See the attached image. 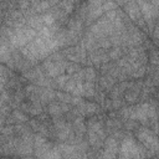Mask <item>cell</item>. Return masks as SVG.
<instances>
[{
    "label": "cell",
    "instance_id": "obj_10",
    "mask_svg": "<svg viewBox=\"0 0 159 159\" xmlns=\"http://www.w3.org/2000/svg\"><path fill=\"white\" fill-rule=\"evenodd\" d=\"M102 7H103V11H111V10H116V7H117V4L116 2H113L112 0H106L104 2H103V5H102Z\"/></svg>",
    "mask_w": 159,
    "mask_h": 159
},
{
    "label": "cell",
    "instance_id": "obj_7",
    "mask_svg": "<svg viewBox=\"0 0 159 159\" xmlns=\"http://www.w3.org/2000/svg\"><path fill=\"white\" fill-rule=\"evenodd\" d=\"M11 118H12V119H15L17 123H24V122H26V120H27V117H26V116H25L22 112L16 111V109L12 112Z\"/></svg>",
    "mask_w": 159,
    "mask_h": 159
},
{
    "label": "cell",
    "instance_id": "obj_1",
    "mask_svg": "<svg viewBox=\"0 0 159 159\" xmlns=\"http://www.w3.org/2000/svg\"><path fill=\"white\" fill-rule=\"evenodd\" d=\"M118 155L122 158H140V157H147L148 153H145V149H143L139 144H137L133 138L127 137L120 143Z\"/></svg>",
    "mask_w": 159,
    "mask_h": 159
},
{
    "label": "cell",
    "instance_id": "obj_4",
    "mask_svg": "<svg viewBox=\"0 0 159 159\" xmlns=\"http://www.w3.org/2000/svg\"><path fill=\"white\" fill-rule=\"evenodd\" d=\"M21 108H22L25 112H27V113H30V114H32V116H37V114H40V113L42 112V107H41L40 102H34V101H31L30 103L22 104Z\"/></svg>",
    "mask_w": 159,
    "mask_h": 159
},
{
    "label": "cell",
    "instance_id": "obj_12",
    "mask_svg": "<svg viewBox=\"0 0 159 159\" xmlns=\"http://www.w3.org/2000/svg\"><path fill=\"white\" fill-rule=\"evenodd\" d=\"M119 56H120V50H119L118 47L113 48V50L111 51V53H109V57H111V58H113V60L119 58Z\"/></svg>",
    "mask_w": 159,
    "mask_h": 159
},
{
    "label": "cell",
    "instance_id": "obj_13",
    "mask_svg": "<svg viewBox=\"0 0 159 159\" xmlns=\"http://www.w3.org/2000/svg\"><path fill=\"white\" fill-rule=\"evenodd\" d=\"M106 0H88V5L92 6H102Z\"/></svg>",
    "mask_w": 159,
    "mask_h": 159
},
{
    "label": "cell",
    "instance_id": "obj_2",
    "mask_svg": "<svg viewBox=\"0 0 159 159\" xmlns=\"http://www.w3.org/2000/svg\"><path fill=\"white\" fill-rule=\"evenodd\" d=\"M138 140L149 150V155H153L155 152H159V140L157 135L148 128H139L137 132Z\"/></svg>",
    "mask_w": 159,
    "mask_h": 159
},
{
    "label": "cell",
    "instance_id": "obj_8",
    "mask_svg": "<svg viewBox=\"0 0 159 159\" xmlns=\"http://www.w3.org/2000/svg\"><path fill=\"white\" fill-rule=\"evenodd\" d=\"M82 73H83V80L86 81H93L96 78V72L92 68H84L82 70Z\"/></svg>",
    "mask_w": 159,
    "mask_h": 159
},
{
    "label": "cell",
    "instance_id": "obj_5",
    "mask_svg": "<svg viewBox=\"0 0 159 159\" xmlns=\"http://www.w3.org/2000/svg\"><path fill=\"white\" fill-rule=\"evenodd\" d=\"M62 112H63V108H62L61 102H60V103L52 102V103L48 104V113H50L51 116H55V117H56V116H60Z\"/></svg>",
    "mask_w": 159,
    "mask_h": 159
},
{
    "label": "cell",
    "instance_id": "obj_9",
    "mask_svg": "<svg viewBox=\"0 0 159 159\" xmlns=\"http://www.w3.org/2000/svg\"><path fill=\"white\" fill-rule=\"evenodd\" d=\"M113 83H114V78L111 77L109 75H108V76H104V77L101 80V84H102L104 88H107V89H109Z\"/></svg>",
    "mask_w": 159,
    "mask_h": 159
},
{
    "label": "cell",
    "instance_id": "obj_6",
    "mask_svg": "<svg viewBox=\"0 0 159 159\" xmlns=\"http://www.w3.org/2000/svg\"><path fill=\"white\" fill-rule=\"evenodd\" d=\"M73 129L76 130V133H77L78 135H82V134L86 132V125H84L83 120H82L80 117L75 118V120H73Z\"/></svg>",
    "mask_w": 159,
    "mask_h": 159
},
{
    "label": "cell",
    "instance_id": "obj_11",
    "mask_svg": "<svg viewBox=\"0 0 159 159\" xmlns=\"http://www.w3.org/2000/svg\"><path fill=\"white\" fill-rule=\"evenodd\" d=\"M149 60L153 65H159V52L157 51H152L150 52V56H149Z\"/></svg>",
    "mask_w": 159,
    "mask_h": 159
},
{
    "label": "cell",
    "instance_id": "obj_3",
    "mask_svg": "<svg viewBox=\"0 0 159 159\" xmlns=\"http://www.w3.org/2000/svg\"><path fill=\"white\" fill-rule=\"evenodd\" d=\"M118 142L116 140V138L113 137H109L104 140V152L102 154V157H106V158H114L118 155Z\"/></svg>",
    "mask_w": 159,
    "mask_h": 159
}]
</instances>
